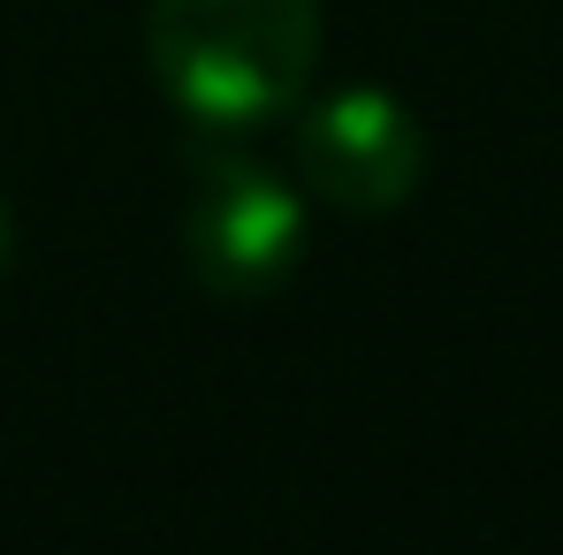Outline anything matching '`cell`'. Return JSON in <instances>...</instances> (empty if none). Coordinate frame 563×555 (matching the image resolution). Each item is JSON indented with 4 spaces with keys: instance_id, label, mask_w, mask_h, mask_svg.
Returning <instances> with one entry per match:
<instances>
[{
    "instance_id": "4",
    "label": "cell",
    "mask_w": 563,
    "mask_h": 555,
    "mask_svg": "<svg viewBox=\"0 0 563 555\" xmlns=\"http://www.w3.org/2000/svg\"><path fill=\"white\" fill-rule=\"evenodd\" d=\"M8 252H15V221H8V206H0V275H8Z\"/></svg>"
},
{
    "instance_id": "3",
    "label": "cell",
    "mask_w": 563,
    "mask_h": 555,
    "mask_svg": "<svg viewBox=\"0 0 563 555\" xmlns=\"http://www.w3.org/2000/svg\"><path fill=\"white\" fill-rule=\"evenodd\" d=\"M297 176L335 213H396L427 176V130L380 85L328 92L297 130Z\"/></svg>"
},
{
    "instance_id": "2",
    "label": "cell",
    "mask_w": 563,
    "mask_h": 555,
    "mask_svg": "<svg viewBox=\"0 0 563 555\" xmlns=\"http://www.w3.org/2000/svg\"><path fill=\"white\" fill-rule=\"evenodd\" d=\"M184 267L206 297L252 304L275 297L305 259V198L282 184L260 153L206 145L184 198Z\"/></svg>"
},
{
    "instance_id": "1",
    "label": "cell",
    "mask_w": 563,
    "mask_h": 555,
    "mask_svg": "<svg viewBox=\"0 0 563 555\" xmlns=\"http://www.w3.org/2000/svg\"><path fill=\"white\" fill-rule=\"evenodd\" d=\"M145 62L206 137L289 114L320 69V0H145Z\"/></svg>"
}]
</instances>
